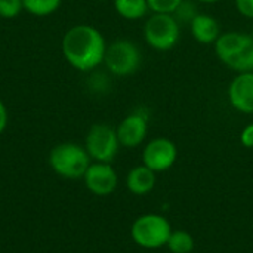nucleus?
Instances as JSON below:
<instances>
[{"label": "nucleus", "instance_id": "1", "mask_svg": "<svg viewBox=\"0 0 253 253\" xmlns=\"http://www.w3.org/2000/svg\"><path fill=\"white\" fill-rule=\"evenodd\" d=\"M61 50L71 68L90 73L104 64L107 42L96 27L90 24H76L62 36Z\"/></svg>", "mask_w": 253, "mask_h": 253}, {"label": "nucleus", "instance_id": "2", "mask_svg": "<svg viewBox=\"0 0 253 253\" xmlns=\"http://www.w3.org/2000/svg\"><path fill=\"white\" fill-rule=\"evenodd\" d=\"M215 53L230 70L239 73L253 71V37L243 31L222 33L215 42Z\"/></svg>", "mask_w": 253, "mask_h": 253}, {"label": "nucleus", "instance_id": "3", "mask_svg": "<svg viewBox=\"0 0 253 253\" xmlns=\"http://www.w3.org/2000/svg\"><path fill=\"white\" fill-rule=\"evenodd\" d=\"M50 169L64 179H80L92 163L84 145L76 142H61L49 153Z\"/></svg>", "mask_w": 253, "mask_h": 253}, {"label": "nucleus", "instance_id": "4", "mask_svg": "<svg viewBox=\"0 0 253 253\" xmlns=\"http://www.w3.org/2000/svg\"><path fill=\"white\" fill-rule=\"evenodd\" d=\"M147 44L159 52L172 50L181 39V24L173 13H153L144 24Z\"/></svg>", "mask_w": 253, "mask_h": 253}, {"label": "nucleus", "instance_id": "5", "mask_svg": "<svg viewBox=\"0 0 253 253\" xmlns=\"http://www.w3.org/2000/svg\"><path fill=\"white\" fill-rule=\"evenodd\" d=\"M142 62V53L139 46L127 39H119L107 44L104 65L117 77H127L135 74Z\"/></svg>", "mask_w": 253, "mask_h": 253}, {"label": "nucleus", "instance_id": "6", "mask_svg": "<svg viewBox=\"0 0 253 253\" xmlns=\"http://www.w3.org/2000/svg\"><path fill=\"white\" fill-rule=\"evenodd\" d=\"M172 227L166 218L156 213H147L135 219L130 228L132 240L144 249H159L168 245Z\"/></svg>", "mask_w": 253, "mask_h": 253}, {"label": "nucleus", "instance_id": "7", "mask_svg": "<svg viewBox=\"0 0 253 253\" xmlns=\"http://www.w3.org/2000/svg\"><path fill=\"white\" fill-rule=\"evenodd\" d=\"M84 148L92 162L111 163L120 148L116 127L107 123H95L86 133Z\"/></svg>", "mask_w": 253, "mask_h": 253}, {"label": "nucleus", "instance_id": "8", "mask_svg": "<svg viewBox=\"0 0 253 253\" xmlns=\"http://www.w3.org/2000/svg\"><path fill=\"white\" fill-rule=\"evenodd\" d=\"M178 159V148L169 138L160 136L147 142L142 151V165L151 170L165 172L170 169Z\"/></svg>", "mask_w": 253, "mask_h": 253}, {"label": "nucleus", "instance_id": "9", "mask_svg": "<svg viewBox=\"0 0 253 253\" xmlns=\"http://www.w3.org/2000/svg\"><path fill=\"white\" fill-rule=\"evenodd\" d=\"M86 188L99 197L110 196L116 191L119 184V176L111 163L92 162L83 176Z\"/></svg>", "mask_w": 253, "mask_h": 253}, {"label": "nucleus", "instance_id": "10", "mask_svg": "<svg viewBox=\"0 0 253 253\" xmlns=\"http://www.w3.org/2000/svg\"><path fill=\"white\" fill-rule=\"evenodd\" d=\"M120 147L136 148L148 135V116L142 110H136L127 114L116 127Z\"/></svg>", "mask_w": 253, "mask_h": 253}, {"label": "nucleus", "instance_id": "11", "mask_svg": "<svg viewBox=\"0 0 253 253\" xmlns=\"http://www.w3.org/2000/svg\"><path fill=\"white\" fill-rule=\"evenodd\" d=\"M228 101L234 110L253 114V71L239 73L228 86Z\"/></svg>", "mask_w": 253, "mask_h": 253}, {"label": "nucleus", "instance_id": "12", "mask_svg": "<svg viewBox=\"0 0 253 253\" xmlns=\"http://www.w3.org/2000/svg\"><path fill=\"white\" fill-rule=\"evenodd\" d=\"M190 31L196 42L202 44H215L218 37L222 34L219 21L208 13H197L190 22Z\"/></svg>", "mask_w": 253, "mask_h": 253}, {"label": "nucleus", "instance_id": "13", "mask_svg": "<svg viewBox=\"0 0 253 253\" xmlns=\"http://www.w3.org/2000/svg\"><path fill=\"white\" fill-rule=\"evenodd\" d=\"M156 185V172L145 165L135 166L126 176V187L135 196H145Z\"/></svg>", "mask_w": 253, "mask_h": 253}, {"label": "nucleus", "instance_id": "14", "mask_svg": "<svg viewBox=\"0 0 253 253\" xmlns=\"http://www.w3.org/2000/svg\"><path fill=\"white\" fill-rule=\"evenodd\" d=\"M117 15L127 21H138L148 15L150 7L147 0H113Z\"/></svg>", "mask_w": 253, "mask_h": 253}, {"label": "nucleus", "instance_id": "15", "mask_svg": "<svg viewBox=\"0 0 253 253\" xmlns=\"http://www.w3.org/2000/svg\"><path fill=\"white\" fill-rule=\"evenodd\" d=\"M22 4L27 13L37 18H44L58 12L62 0H22Z\"/></svg>", "mask_w": 253, "mask_h": 253}, {"label": "nucleus", "instance_id": "16", "mask_svg": "<svg viewBox=\"0 0 253 253\" xmlns=\"http://www.w3.org/2000/svg\"><path fill=\"white\" fill-rule=\"evenodd\" d=\"M166 246L172 253H191L194 249V237L188 231L176 230L172 231Z\"/></svg>", "mask_w": 253, "mask_h": 253}, {"label": "nucleus", "instance_id": "17", "mask_svg": "<svg viewBox=\"0 0 253 253\" xmlns=\"http://www.w3.org/2000/svg\"><path fill=\"white\" fill-rule=\"evenodd\" d=\"M197 13H199V10H197V4L194 3V0H182L181 4L173 12V16L176 18V21L179 24L190 25V22L196 18Z\"/></svg>", "mask_w": 253, "mask_h": 253}, {"label": "nucleus", "instance_id": "18", "mask_svg": "<svg viewBox=\"0 0 253 253\" xmlns=\"http://www.w3.org/2000/svg\"><path fill=\"white\" fill-rule=\"evenodd\" d=\"M24 10L22 0H0V18L13 19Z\"/></svg>", "mask_w": 253, "mask_h": 253}, {"label": "nucleus", "instance_id": "19", "mask_svg": "<svg viewBox=\"0 0 253 253\" xmlns=\"http://www.w3.org/2000/svg\"><path fill=\"white\" fill-rule=\"evenodd\" d=\"M182 0H147L153 13H173Z\"/></svg>", "mask_w": 253, "mask_h": 253}, {"label": "nucleus", "instance_id": "20", "mask_svg": "<svg viewBox=\"0 0 253 253\" xmlns=\"http://www.w3.org/2000/svg\"><path fill=\"white\" fill-rule=\"evenodd\" d=\"M234 4L242 16L253 21V0H234Z\"/></svg>", "mask_w": 253, "mask_h": 253}, {"label": "nucleus", "instance_id": "21", "mask_svg": "<svg viewBox=\"0 0 253 253\" xmlns=\"http://www.w3.org/2000/svg\"><path fill=\"white\" fill-rule=\"evenodd\" d=\"M240 142L246 148H253V123H249L240 133Z\"/></svg>", "mask_w": 253, "mask_h": 253}, {"label": "nucleus", "instance_id": "22", "mask_svg": "<svg viewBox=\"0 0 253 253\" xmlns=\"http://www.w3.org/2000/svg\"><path fill=\"white\" fill-rule=\"evenodd\" d=\"M7 125H9V111L4 102L0 99V135L6 130Z\"/></svg>", "mask_w": 253, "mask_h": 253}, {"label": "nucleus", "instance_id": "23", "mask_svg": "<svg viewBox=\"0 0 253 253\" xmlns=\"http://www.w3.org/2000/svg\"><path fill=\"white\" fill-rule=\"evenodd\" d=\"M194 1H199V3H206V4H213V3H218L219 0H194Z\"/></svg>", "mask_w": 253, "mask_h": 253}, {"label": "nucleus", "instance_id": "24", "mask_svg": "<svg viewBox=\"0 0 253 253\" xmlns=\"http://www.w3.org/2000/svg\"><path fill=\"white\" fill-rule=\"evenodd\" d=\"M251 34H252V37H253V25H252V33H251Z\"/></svg>", "mask_w": 253, "mask_h": 253}, {"label": "nucleus", "instance_id": "25", "mask_svg": "<svg viewBox=\"0 0 253 253\" xmlns=\"http://www.w3.org/2000/svg\"><path fill=\"white\" fill-rule=\"evenodd\" d=\"M98 1H107V0H98Z\"/></svg>", "mask_w": 253, "mask_h": 253}]
</instances>
